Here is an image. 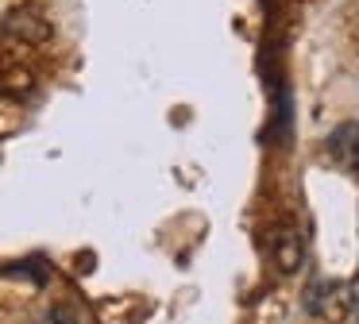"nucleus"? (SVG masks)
<instances>
[{
    "label": "nucleus",
    "instance_id": "obj_1",
    "mask_svg": "<svg viewBox=\"0 0 359 324\" xmlns=\"http://www.w3.org/2000/svg\"><path fill=\"white\" fill-rule=\"evenodd\" d=\"M355 301H359V285L336 282V278H320V282H313L309 293H305V309H309V316L328 320V324L348 320L351 309H355Z\"/></svg>",
    "mask_w": 359,
    "mask_h": 324
},
{
    "label": "nucleus",
    "instance_id": "obj_2",
    "mask_svg": "<svg viewBox=\"0 0 359 324\" xmlns=\"http://www.w3.org/2000/svg\"><path fill=\"white\" fill-rule=\"evenodd\" d=\"M4 31L20 43H43L50 35V23L39 8H16V12L4 15Z\"/></svg>",
    "mask_w": 359,
    "mask_h": 324
},
{
    "label": "nucleus",
    "instance_id": "obj_3",
    "mask_svg": "<svg viewBox=\"0 0 359 324\" xmlns=\"http://www.w3.org/2000/svg\"><path fill=\"white\" fill-rule=\"evenodd\" d=\"M271 259L282 274H297V270L305 266V239L297 236V231H274Z\"/></svg>",
    "mask_w": 359,
    "mask_h": 324
},
{
    "label": "nucleus",
    "instance_id": "obj_4",
    "mask_svg": "<svg viewBox=\"0 0 359 324\" xmlns=\"http://www.w3.org/2000/svg\"><path fill=\"white\" fill-rule=\"evenodd\" d=\"M325 151H328V158H332L336 166L355 170L359 166V123H340V128L328 135Z\"/></svg>",
    "mask_w": 359,
    "mask_h": 324
},
{
    "label": "nucleus",
    "instance_id": "obj_5",
    "mask_svg": "<svg viewBox=\"0 0 359 324\" xmlns=\"http://www.w3.org/2000/svg\"><path fill=\"white\" fill-rule=\"evenodd\" d=\"M47 324H78V320H74V313H70L66 305H55V309L47 313Z\"/></svg>",
    "mask_w": 359,
    "mask_h": 324
},
{
    "label": "nucleus",
    "instance_id": "obj_6",
    "mask_svg": "<svg viewBox=\"0 0 359 324\" xmlns=\"http://www.w3.org/2000/svg\"><path fill=\"white\" fill-rule=\"evenodd\" d=\"M355 309H359V301H355Z\"/></svg>",
    "mask_w": 359,
    "mask_h": 324
}]
</instances>
